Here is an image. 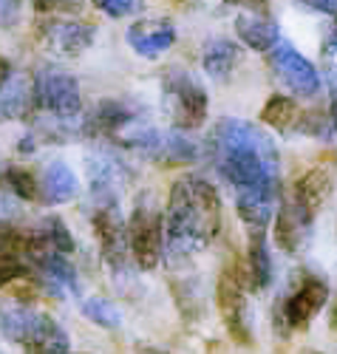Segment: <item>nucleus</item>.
<instances>
[{
    "label": "nucleus",
    "instance_id": "9b49d317",
    "mask_svg": "<svg viewBox=\"0 0 337 354\" xmlns=\"http://www.w3.org/2000/svg\"><path fill=\"white\" fill-rule=\"evenodd\" d=\"M94 26L88 23H77V20H46L40 26V40L43 46L57 54V57H69V60H74V57L85 54L91 48V43H94Z\"/></svg>",
    "mask_w": 337,
    "mask_h": 354
},
{
    "label": "nucleus",
    "instance_id": "aec40b11",
    "mask_svg": "<svg viewBox=\"0 0 337 354\" xmlns=\"http://www.w3.org/2000/svg\"><path fill=\"white\" fill-rule=\"evenodd\" d=\"M235 210L247 227H266L278 210V193L272 190H235Z\"/></svg>",
    "mask_w": 337,
    "mask_h": 354
},
{
    "label": "nucleus",
    "instance_id": "393cba45",
    "mask_svg": "<svg viewBox=\"0 0 337 354\" xmlns=\"http://www.w3.org/2000/svg\"><path fill=\"white\" fill-rule=\"evenodd\" d=\"M6 182H9L12 193L26 198V201H32V198L40 196V185L35 179V173H28L26 167H9L6 170Z\"/></svg>",
    "mask_w": 337,
    "mask_h": 354
},
{
    "label": "nucleus",
    "instance_id": "4468645a",
    "mask_svg": "<svg viewBox=\"0 0 337 354\" xmlns=\"http://www.w3.org/2000/svg\"><path fill=\"white\" fill-rule=\"evenodd\" d=\"M275 244H278L284 252L298 255L306 241H309V230H312V216L303 213L298 204L289 198L284 201L278 210H275Z\"/></svg>",
    "mask_w": 337,
    "mask_h": 354
},
{
    "label": "nucleus",
    "instance_id": "a878e982",
    "mask_svg": "<svg viewBox=\"0 0 337 354\" xmlns=\"http://www.w3.org/2000/svg\"><path fill=\"white\" fill-rule=\"evenodd\" d=\"M94 6L102 9L108 17H128L145 9V0H94Z\"/></svg>",
    "mask_w": 337,
    "mask_h": 354
},
{
    "label": "nucleus",
    "instance_id": "c9c22d12",
    "mask_svg": "<svg viewBox=\"0 0 337 354\" xmlns=\"http://www.w3.org/2000/svg\"><path fill=\"white\" fill-rule=\"evenodd\" d=\"M0 354H6V351H3V348H0Z\"/></svg>",
    "mask_w": 337,
    "mask_h": 354
},
{
    "label": "nucleus",
    "instance_id": "9d476101",
    "mask_svg": "<svg viewBox=\"0 0 337 354\" xmlns=\"http://www.w3.org/2000/svg\"><path fill=\"white\" fill-rule=\"evenodd\" d=\"M281 301H284L281 306H284V323H286V326L306 329L320 315V309L326 306L329 286H326V281H320L315 275H303L300 283Z\"/></svg>",
    "mask_w": 337,
    "mask_h": 354
},
{
    "label": "nucleus",
    "instance_id": "c85d7f7f",
    "mask_svg": "<svg viewBox=\"0 0 337 354\" xmlns=\"http://www.w3.org/2000/svg\"><path fill=\"white\" fill-rule=\"evenodd\" d=\"M17 3L20 0H0V26H9L17 17Z\"/></svg>",
    "mask_w": 337,
    "mask_h": 354
},
{
    "label": "nucleus",
    "instance_id": "a211bd4d",
    "mask_svg": "<svg viewBox=\"0 0 337 354\" xmlns=\"http://www.w3.org/2000/svg\"><path fill=\"white\" fill-rule=\"evenodd\" d=\"M235 32L241 37V43L253 48V51H272V46L281 40V28L272 17L261 15V12H241L235 17Z\"/></svg>",
    "mask_w": 337,
    "mask_h": 354
},
{
    "label": "nucleus",
    "instance_id": "473e14b6",
    "mask_svg": "<svg viewBox=\"0 0 337 354\" xmlns=\"http://www.w3.org/2000/svg\"><path fill=\"white\" fill-rule=\"evenodd\" d=\"M136 354H173V351H165V348H156V346H145V343H139V346H136Z\"/></svg>",
    "mask_w": 337,
    "mask_h": 354
},
{
    "label": "nucleus",
    "instance_id": "6ab92c4d",
    "mask_svg": "<svg viewBox=\"0 0 337 354\" xmlns=\"http://www.w3.org/2000/svg\"><path fill=\"white\" fill-rule=\"evenodd\" d=\"M275 267L266 244V227H250V241H247V281L255 289H266L272 283Z\"/></svg>",
    "mask_w": 337,
    "mask_h": 354
},
{
    "label": "nucleus",
    "instance_id": "2eb2a0df",
    "mask_svg": "<svg viewBox=\"0 0 337 354\" xmlns=\"http://www.w3.org/2000/svg\"><path fill=\"white\" fill-rule=\"evenodd\" d=\"M329 196H331V170L326 165L306 170L295 182V190H292V201L303 213H309L312 218L318 216V210L326 204Z\"/></svg>",
    "mask_w": 337,
    "mask_h": 354
},
{
    "label": "nucleus",
    "instance_id": "f257e3e1",
    "mask_svg": "<svg viewBox=\"0 0 337 354\" xmlns=\"http://www.w3.org/2000/svg\"><path fill=\"white\" fill-rule=\"evenodd\" d=\"M210 159L221 179L235 190H272L281 187V156L272 136L247 120H224L207 136Z\"/></svg>",
    "mask_w": 337,
    "mask_h": 354
},
{
    "label": "nucleus",
    "instance_id": "bb28decb",
    "mask_svg": "<svg viewBox=\"0 0 337 354\" xmlns=\"http://www.w3.org/2000/svg\"><path fill=\"white\" fill-rule=\"evenodd\" d=\"M82 0H35L37 12H77Z\"/></svg>",
    "mask_w": 337,
    "mask_h": 354
},
{
    "label": "nucleus",
    "instance_id": "4be33fe9",
    "mask_svg": "<svg viewBox=\"0 0 337 354\" xmlns=\"http://www.w3.org/2000/svg\"><path fill=\"white\" fill-rule=\"evenodd\" d=\"M298 116L300 113H298L295 100L292 97H284V94L269 97V102L261 108V122L269 125V128H275V131H281V133H286L289 128L298 125Z\"/></svg>",
    "mask_w": 337,
    "mask_h": 354
},
{
    "label": "nucleus",
    "instance_id": "cd10ccee",
    "mask_svg": "<svg viewBox=\"0 0 337 354\" xmlns=\"http://www.w3.org/2000/svg\"><path fill=\"white\" fill-rule=\"evenodd\" d=\"M303 6L320 15H337V0H303Z\"/></svg>",
    "mask_w": 337,
    "mask_h": 354
},
{
    "label": "nucleus",
    "instance_id": "39448f33",
    "mask_svg": "<svg viewBox=\"0 0 337 354\" xmlns=\"http://www.w3.org/2000/svg\"><path fill=\"white\" fill-rule=\"evenodd\" d=\"M128 230V247L131 258L139 270H153L165 252V232H162V216L156 204L147 196H139L134 201L131 218L125 224Z\"/></svg>",
    "mask_w": 337,
    "mask_h": 354
},
{
    "label": "nucleus",
    "instance_id": "f8f14e48",
    "mask_svg": "<svg viewBox=\"0 0 337 354\" xmlns=\"http://www.w3.org/2000/svg\"><path fill=\"white\" fill-rule=\"evenodd\" d=\"M122 162L108 151H97L88 156V185L97 207H119V185H122Z\"/></svg>",
    "mask_w": 337,
    "mask_h": 354
},
{
    "label": "nucleus",
    "instance_id": "5701e85b",
    "mask_svg": "<svg viewBox=\"0 0 337 354\" xmlns=\"http://www.w3.org/2000/svg\"><path fill=\"white\" fill-rule=\"evenodd\" d=\"M35 239L40 244H46L48 250L54 252H63V255H71L74 252V235L69 232L66 221L60 216H48L37 230H35Z\"/></svg>",
    "mask_w": 337,
    "mask_h": 354
},
{
    "label": "nucleus",
    "instance_id": "423d86ee",
    "mask_svg": "<svg viewBox=\"0 0 337 354\" xmlns=\"http://www.w3.org/2000/svg\"><path fill=\"white\" fill-rule=\"evenodd\" d=\"M35 97L37 105L51 113L57 122H71L82 111L80 82L63 68H43L35 77Z\"/></svg>",
    "mask_w": 337,
    "mask_h": 354
},
{
    "label": "nucleus",
    "instance_id": "72a5a7b5",
    "mask_svg": "<svg viewBox=\"0 0 337 354\" xmlns=\"http://www.w3.org/2000/svg\"><path fill=\"white\" fill-rule=\"evenodd\" d=\"M329 326L337 332V298H334V304H331V315H329Z\"/></svg>",
    "mask_w": 337,
    "mask_h": 354
},
{
    "label": "nucleus",
    "instance_id": "7ed1b4c3",
    "mask_svg": "<svg viewBox=\"0 0 337 354\" xmlns=\"http://www.w3.org/2000/svg\"><path fill=\"white\" fill-rule=\"evenodd\" d=\"M0 337L26 354H69L71 337L60 323L17 298H0Z\"/></svg>",
    "mask_w": 337,
    "mask_h": 354
},
{
    "label": "nucleus",
    "instance_id": "1a4fd4ad",
    "mask_svg": "<svg viewBox=\"0 0 337 354\" xmlns=\"http://www.w3.org/2000/svg\"><path fill=\"white\" fill-rule=\"evenodd\" d=\"M119 207H97L94 216V230L100 235V247H102V258L108 263V270L116 278L131 275V247H128V230L122 224Z\"/></svg>",
    "mask_w": 337,
    "mask_h": 354
},
{
    "label": "nucleus",
    "instance_id": "7c9ffc66",
    "mask_svg": "<svg viewBox=\"0 0 337 354\" xmlns=\"http://www.w3.org/2000/svg\"><path fill=\"white\" fill-rule=\"evenodd\" d=\"M337 51V15H334V26H331V32L323 43V54H334Z\"/></svg>",
    "mask_w": 337,
    "mask_h": 354
},
{
    "label": "nucleus",
    "instance_id": "c756f323",
    "mask_svg": "<svg viewBox=\"0 0 337 354\" xmlns=\"http://www.w3.org/2000/svg\"><path fill=\"white\" fill-rule=\"evenodd\" d=\"M329 120H331V128L337 133V77L329 82Z\"/></svg>",
    "mask_w": 337,
    "mask_h": 354
},
{
    "label": "nucleus",
    "instance_id": "f03ea898",
    "mask_svg": "<svg viewBox=\"0 0 337 354\" xmlns=\"http://www.w3.org/2000/svg\"><path fill=\"white\" fill-rule=\"evenodd\" d=\"M221 230L219 190L201 176H185L170 187L165 207V250L170 258H190L204 252Z\"/></svg>",
    "mask_w": 337,
    "mask_h": 354
},
{
    "label": "nucleus",
    "instance_id": "f704fd0d",
    "mask_svg": "<svg viewBox=\"0 0 337 354\" xmlns=\"http://www.w3.org/2000/svg\"><path fill=\"white\" fill-rule=\"evenodd\" d=\"M303 354H320V351H303Z\"/></svg>",
    "mask_w": 337,
    "mask_h": 354
},
{
    "label": "nucleus",
    "instance_id": "b1692460",
    "mask_svg": "<svg viewBox=\"0 0 337 354\" xmlns=\"http://www.w3.org/2000/svg\"><path fill=\"white\" fill-rule=\"evenodd\" d=\"M82 315H85L91 323L102 326V329H119V326H122L119 309H116L111 301H105V298H88V301L82 304Z\"/></svg>",
    "mask_w": 337,
    "mask_h": 354
},
{
    "label": "nucleus",
    "instance_id": "0eeeda50",
    "mask_svg": "<svg viewBox=\"0 0 337 354\" xmlns=\"http://www.w3.org/2000/svg\"><path fill=\"white\" fill-rule=\"evenodd\" d=\"M216 304H219V315L227 335L238 343V346H253V306L247 298V289L238 281L235 272H224L219 278L216 286Z\"/></svg>",
    "mask_w": 337,
    "mask_h": 354
},
{
    "label": "nucleus",
    "instance_id": "dca6fc26",
    "mask_svg": "<svg viewBox=\"0 0 337 354\" xmlns=\"http://www.w3.org/2000/svg\"><path fill=\"white\" fill-rule=\"evenodd\" d=\"M40 196L46 204L57 207V204H69L80 196V179L77 173L69 167V162H48L43 176H40Z\"/></svg>",
    "mask_w": 337,
    "mask_h": 354
},
{
    "label": "nucleus",
    "instance_id": "6e6552de",
    "mask_svg": "<svg viewBox=\"0 0 337 354\" xmlns=\"http://www.w3.org/2000/svg\"><path fill=\"white\" fill-rule=\"evenodd\" d=\"M269 54H272L269 57L272 71H275V77H278L286 85L289 94L309 100V97H315L320 91V74H318V68L309 60H306V57L292 43L278 40V43L272 46Z\"/></svg>",
    "mask_w": 337,
    "mask_h": 354
},
{
    "label": "nucleus",
    "instance_id": "ddd939ff",
    "mask_svg": "<svg viewBox=\"0 0 337 354\" xmlns=\"http://www.w3.org/2000/svg\"><path fill=\"white\" fill-rule=\"evenodd\" d=\"M173 43H176V26L165 17L139 20L128 28V46L145 60H159Z\"/></svg>",
    "mask_w": 337,
    "mask_h": 354
},
{
    "label": "nucleus",
    "instance_id": "2f4dec72",
    "mask_svg": "<svg viewBox=\"0 0 337 354\" xmlns=\"http://www.w3.org/2000/svg\"><path fill=\"white\" fill-rule=\"evenodd\" d=\"M15 74V68H12V63L6 60V57H0V88H3L6 82H9V77Z\"/></svg>",
    "mask_w": 337,
    "mask_h": 354
},
{
    "label": "nucleus",
    "instance_id": "f3484780",
    "mask_svg": "<svg viewBox=\"0 0 337 354\" xmlns=\"http://www.w3.org/2000/svg\"><path fill=\"white\" fill-rule=\"evenodd\" d=\"M37 108V97H35V80L12 74L9 82L0 88V122H15V120H26L28 113Z\"/></svg>",
    "mask_w": 337,
    "mask_h": 354
},
{
    "label": "nucleus",
    "instance_id": "20e7f679",
    "mask_svg": "<svg viewBox=\"0 0 337 354\" xmlns=\"http://www.w3.org/2000/svg\"><path fill=\"white\" fill-rule=\"evenodd\" d=\"M162 113L176 131L201 128L207 120V91L201 80L185 68H170L162 77Z\"/></svg>",
    "mask_w": 337,
    "mask_h": 354
},
{
    "label": "nucleus",
    "instance_id": "412c9836",
    "mask_svg": "<svg viewBox=\"0 0 337 354\" xmlns=\"http://www.w3.org/2000/svg\"><path fill=\"white\" fill-rule=\"evenodd\" d=\"M238 54L241 48L227 40V37H212L204 43V54H201V63H204V71L212 77V80H227L238 63Z\"/></svg>",
    "mask_w": 337,
    "mask_h": 354
}]
</instances>
